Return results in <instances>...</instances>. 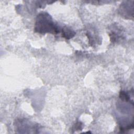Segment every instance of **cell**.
Listing matches in <instances>:
<instances>
[{
	"instance_id": "cell-1",
	"label": "cell",
	"mask_w": 134,
	"mask_h": 134,
	"mask_svg": "<svg viewBox=\"0 0 134 134\" xmlns=\"http://www.w3.org/2000/svg\"><path fill=\"white\" fill-rule=\"evenodd\" d=\"M35 29L36 31L39 33L57 34L60 31L59 28L52 21L51 16L44 12H42L37 16Z\"/></svg>"
},
{
	"instance_id": "cell-2",
	"label": "cell",
	"mask_w": 134,
	"mask_h": 134,
	"mask_svg": "<svg viewBox=\"0 0 134 134\" xmlns=\"http://www.w3.org/2000/svg\"><path fill=\"white\" fill-rule=\"evenodd\" d=\"M75 32L71 30L70 29L65 28L62 29V37L66 39H70L74 36Z\"/></svg>"
}]
</instances>
